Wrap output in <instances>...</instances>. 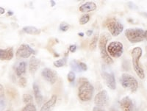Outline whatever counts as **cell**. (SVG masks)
Segmentation results:
<instances>
[{
	"label": "cell",
	"instance_id": "cell-11",
	"mask_svg": "<svg viewBox=\"0 0 147 111\" xmlns=\"http://www.w3.org/2000/svg\"><path fill=\"white\" fill-rule=\"evenodd\" d=\"M102 77L105 80L106 85L111 90H115L116 88V82H115V75L113 72L108 73L103 71L102 73Z\"/></svg>",
	"mask_w": 147,
	"mask_h": 111
},
{
	"label": "cell",
	"instance_id": "cell-9",
	"mask_svg": "<svg viewBox=\"0 0 147 111\" xmlns=\"http://www.w3.org/2000/svg\"><path fill=\"white\" fill-rule=\"evenodd\" d=\"M108 94H107V91L105 90L99 91L94 98V103H95L96 106L99 107V108H103V107L106 106L108 104Z\"/></svg>",
	"mask_w": 147,
	"mask_h": 111
},
{
	"label": "cell",
	"instance_id": "cell-12",
	"mask_svg": "<svg viewBox=\"0 0 147 111\" xmlns=\"http://www.w3.org/2000/svg\"><path fill=\"white\" fill-rule=\"evenodd\" d=\"M119 103L122 111H133V102L129 96L122 98Z\"/></svg>",
	"mask_w": 147,
	"mask_h": 111
},
{
	"label": "cell",
	"instance_id": "cell-5",
	"mask_svg": "<svg viewBox=\"0 0 147 111\" xmlns=\"http://www.w3.org/2000/svg\"><path fill=\"white\" fill-rule=\"evenodd\" d=\"M125 36L129 42L136 44L144 40V30L141 28H129L126 30Z\"/></svg>",
	"mask_w": 147,
	"mask_h": 111
},
{
	"label": "cell",
	"instance_id": "cell-34",
	"mask_svg": "<svg viewBox=\"0 0 147 111\" xmlns=\"http://www.w3.org/2000/svg\"><path fill=\"white\" fill-rule=\"evenodd\" d=\"M5 9H4L3 7H0V14H4L5 13Z\"/></svg>",
	"mask_w": 147,
	"mask_h": 111
},
{
	"label": "cell",
	"instance_id": "cell-24",
	"mask_svg": "<svg viewBox=\"0 0 147 111\" xmlns=\"http://www.w3.org/2000/svg\"><path fill=\"white\" fill-rule=\"evenodd\" d=\"M90 20V15L88 14H84L80 19V24L81 25H84V24H87L88 22Z\"/></svg>",
	"mask_w": 147,
	"mask_h": 111
},
{
	"label": "cell",
	"instance_id": "cell-40",
	"mask_svg": "<svg viewBox=\"0 0 147 111\" xmlns=\"http://www.w3.org/2000/svg\"><path fill=\"white\" fill-rule=\"evenodd\" d=\"M6 111H9V110H6Z\"/></svg>",
	"mask_w": 147,
	"mask_h": 111
},
{
	"label": "cell",
	"instance_id": "cell-14",
	"mask_svg": "<svg viewBox=\"0 0 147 111\" xmlns=\"http://www.w3.org/2000/svg\"><path fill=\"white\" fill-rule=\"evenodd\" d=\"M71 68L74 71L76 72H82V71H87L88 66L87 65L83 62H78L76 60H73L70 63Z\"/></svg>",
	"mask_w": 147,
	"mask_h": 111
},
{
	"label": "cell",
	"instance_id": "cell-30",
	"mask_svg": "<svg viewBox=\"0 0 147 111\" xmlns=\"http://www.w3.org/2000/svg\"><path fill=\"white\" fill-rule=\"evenodd\" d=\"M5 96V90L2 84H0V98H4Z\"/></svg>",
	"mask_w": 147,
	"mask_h": 111
},
{
	"label": "cell",
	"instance_id": "cell-3",
	"mask_svg": "<svg viewBox=\"0 0 147 111\" xmlns=\"http://www.w3.org/2000/svg\"><path fill=\"white\" fill-rule=\"evenodd\" d=\"M120 83L122 87L128 89L132 93H136L138 88V83L133 76L127 73H124L120 78Z\"/></svg>",
	"mask_w": 147,
	"mask_h": 111
},
{
	"label": "cell",
	"instance_id": "cell-15",
	"mask_svg": "<svg viewBox=\"0 0 147 111\" xmlns=\"http://www.w3.org/2000/svg\"><path fill=\"white\" fill-rule=\"evenodd\" d=\"M13 48H7L5 49H0V60L1 61H10L13 57Z\"/></svg>",
	"mask_w": 147,
	"mask_h": 111
},
{
	"label": "cell",
	"instance_id": "cell-8",
	"mask_svg": "<svg viewBox=\"0 0 147 111\" xmlns=\"http://www.w3.org/2000/svg\"><path fill=\"white\" fill-rule=\"evenodd\" d=\"M32 54H35V51L30 47L28 44H22L16 53L18 58H28Z\"/></svg>",
	"mask_w": 147,
	"mask_h": 111
},
{
	"label": "cell",
	"instance_id": "cell-29",
	"mask_svg": "<svg viewBox=\"0 0 147 111\" xmlns=\"http://www.w3.org/2000/svg\"><path fill=\"white\" fill-rule=\"evenodd\" d=\"M5 108V100L4 98H0V111H3Z\"/></svg>",
	"mask_w": 147,
	"mask_h": 111
},
{
	"label": "cell",
	"instance_id": "cell-38",
	"mask_svg": "<svg viewBox=\"0 0 147 111\" xmlns=\"http://www.w3.org/2000/svg\"><path fill=\"white\" fill-rule=\"evenodd\" d=\"M7 15H13V12H12V11H8V12H7Z\"/></svg>",
	"mask_w": 147,
	"mask_h": 111
},
{
	"label": "cell",
	"instance_id": "cell-10",
	"mask_svg": "<svg viewBox=\"0 0 147 111\" xmlns=\"http://www.w3.org/2000/svg\"><path fill=\"white\" fill-rule=\"evenodd\" d=\"M41 75L45 80L52 85L55 84L57 79V72L49 68H44L41 71Z\"/></svg>",
	"mask_w": 147,
	"mask_h": 111
},
{
	"label": "cell",
	"instance_id": "cell-27",
	"mask_svg": "<svg viewBox=\"0 0 147 111\" xmlns=\"http://www.w3.org/2000/svg\"><path fill=\"white\" fill-rule=\"evenodd\" d=\"M69 29V25L65 22H63L60 24V30L63 32H66Z\"/></svg>",
	"mask_w": 147,
	"mask_h": 111
},
{
	"label": "cell",
	"instance_id": "cell-18",
	"mask_svg": "<svg viewBox=\"0 0 147 111\" xmlns=\"http://www.w3.org/2000/svg\"><path fill=\"white\" fill-rule=\"evenodd\" d=\"M32 88H33L34 96H35V101H36L37 104H38V105H40V104L43 102V96H42V94L40 91L39 86L35 83H33Z\"/></svg>",
	"mask_w": 147,
	"mask_h": 111
},
{
	"label": "cell",
	"instance_id": "cell-21",
	"mask_svg": "<svg viewBox=\"0 0 147 111\" xmlns=\"http://www.w3.org/2000/svg\"><path fill=\"white\" fill-rule=\"evenodd\" d=\"M98 39H99V35L96 34V35H95L94 37L92 38L91 41H90V45H89V48H90V50H94V49L96 48Z\"/></svg>",
	"mask_w": 147,
	"mask_h": 111
},
{
	"label": "cell",
	"instance_id": "cell-35",
	"mask_svg": "<svg viewBox=\"0 0 147 111\" xmlns=\"http://www.w3.org/2000/svg\"><path fill=\"white\" fill-rule=\"evenodd\" d=\"M50 3H51V6H52V7H54V6L56 5V2H55V1H53V0L50 1Z\"/></svg>",
	"mask_w": 147,
	"mask_h": 111
},
{
	"label": "cell",
	"instance_id": "cell-28",
	"mask_svg": "<svg viewBox=\"0 0 147 111\" xmlns=\"http://www.w3.org/2000/svg\"><path fill=\"white\" fill-rule=\"evenodd\" d=\"M27 79L25 77H21L18 80V83H19V85L22 87H25L27 86Z\"/></svg>",
	"mask_w": 147,
	"mask_h": 111
},
{
	"label": "cell",
	"instance_id": "cell-25",
	"mask_svg": "<svg viewBox=\"0 0 147 111\" xmlns=\"http://www.w3.org/2000/svg\"><path fill=\"white\" fill-rule=\"evenodd\" d=\"M22 111H37V110L35 105L31 103V104H27V105L23 108Z\"/></svg>",
	"mask_w": 147,
	"mask_h": 111
},
{
	"label": "cell",
	"instance_id": "cell-33",
	"mask_svg": "<svg viewBox=\"0 0 147 111\" xmlns=\"http://www.w3.org/2000/svg\"><path fill=\"white\" fill-rule=\"evenodd\" d=\"M92 34H93V30H88L86 31V35H87V36H88V37L91 36Z\"/></svg>",
	"mask_w": 147,
	"mask_h": 111
},
{
	"label": "cell",
	"instance_id": "cell-16",
	"mask_svg": "<svg viewBox=\"0 0 147 111\" xmlns=\"http://www.w3.org/2000/svg\"><path fill=\"white\" fill-rule=\"evenodd\" d=\"M40 60L36 58L35 56H32L30 58V63H29V71H30V72L32 74H35L38 71V69H39V67H40Z\"/></svg>",
	"mask_w": 147,
	"mask_h": 111
},
{
	"label": "cell",
	"instance_id": "cell-19",
	"mask_svg": "<svg viewBox=\"0 0 147 111\" xmlns=\"http://www.w3.org/2000/svg\"><path fill=\"white\" fill-rule=\"evenodd\" d=\"M26 68H27V63L24 61H22L18 63V66L16 68V74L18 77H21L23 74H25Z\"/></svg>",
	"mask_w": 147,
	"mask_h": 111
},
{
	"label": "cell",
	"instance_id": "cell-37",
	"mask_svg": "<svg viewBox=\"0 0 147 111\" xmlns=\"http://www.w3.org/2000/svg\"><path fill=\"white\" fill-rule=\"evenodd\" d=\"M84 35H85V34H84L83 32H79L78 33V36H80V37H83Z\"/></svg>",
	"mask_w": 147,
	"mask_h": 111
},
{
	"label": "cell",
	"instance_id": "cell-2",
	"mask_svg": "<svg viewBox=\"0 0 147 111\" xmlns=\"http://www.w3.org/2000/svg\"><path fill=\"white\" fill-rule=\"evenodd\" d=\"M143 54V50L140 47L134 48L132 51L131 55L132 59V66L133 69L136 71V74L138 76L140 79H144L145 78V74L143 68L140 66V59Z\"/></svg>",
	"mask_w": 147,
	"mask_h": 111
},
{
	"label": "cell",
	"instance_id": "cell-7",
	"mask_svg": "<svg viewBox=\"0 0 147 111\" xmlns=\"http://www.w3.org/2000/svg\"><path fill=\"white\" fill-rule=\"evenodd\" d=\"M105 24L109 32L113 37L119 36L124 30V25L115 19H108Z\"/></svg>",
	"mask_w": 147,
	"mask_h": 111
},
{
	"label": "cell",
	"instance_id": "cell-26",
	"mask_svg": "<svg viewBox=\"0 0 147 111\" xmlns=\"http://www.w3.org/2000/svg\"><path fill=\"white\" fill-rule=\"evenodd\" d=\"M67 78H68V80H69L70 83L74 82L76 78V75L75 74H74V71H70V72L68 74V75H67Z\"/></svg>",
	"mask_w": 147,
	"mask_h": 111
},
{
	"label": "cell",
	"instance_id": "cell-36",
	"mask_svg": "<svg viewBox=\"0 0 147 111\" xmlns=\"http://www.w3.org/2000/svg\"><path fill=\"white\" fill-rule=\"evenodd\" d=\"M144 39H146L147 40V30H146L144 32Z\"/></svg>",
	"mask_w": 147,
	"mask_h": 111
},
{
	"label": "cell",
	"instance_id": "cell-6",
	"mask_svg": "<svg viewBox=\"0 0 147 111\" xmlns=\"http://www.w3.org/2000/svg\"><path fill=\"white\" fill-rule=\"evenodd\" d=\"M107 51L111 58H119L123 54L124 46L120 41H112L107 46Z\"/></svg>",
	"mask_w": 147,
	"mask_h": 111
},
{
	"label": "cell",
	"instance_id": "cell-20",
	"mask_svg": "<svg viewBox=\"0 0 147 111\" xmlns=\"http://www.w3.org/2000/svg\"><path fill=\"white\" fill-rule=\"evenodd\" d=\"M22 31L24 32H25L27 34H30V35H33V36H36V35H39L40 33V30L32 26H27L24 27L22 29Z\"/></svg>",
	"mask_w": 147,
	"mask_h": 111
},
{
	"label": "cell",
	"instance_id": "cell-23",
	"mask_svg": "<svg viewBox=\"0 0 147 111\" xmlns=\"http://www.w3.org/2000/svg\"><path fill=\"white\" fill-rule=\"evenodd\" d=\"M32 100H33V98H32V95L28 94H24L23 95V101L26 104H31Z\"/></svg>",
	"mask_w": 147,
	"mask_h": 111
},
{
	"label": "cell",
	"instance_id": "cell-17",
	"mask_svg": "<svg viewBox=\"0 0 147 111\" xmlns=\"http://www.w3.org/2000/svg\"><path fill=\"white\" fill-rule=\"evenodd\" d=\"M96 9V5L93 2H88L84 3L80 7L79 10L81 13H87L88 12H91L94 11Z\"/></svg>",
	"mask_w": 147,
	"mask_h": 111
},
{
	"label": "cell",
	"instance_id": "cell-1",
	"mask_svg": "<svg viewBox=\"0 0 147 111\" xmlns=\"http://www.w3.org/2000/svg\"><path fill=\"white\" fill-rule=\"evenodd\" d=\"M80 86L78 88V96L81 101L88 102L91 100L94 92V87L90 84L86 78L81 77L79 79Z\"/></svg>",
	"mask_w": 147,
	"mask_h": 111
},
{
	"label": "cell",
	"instance_id": "cell-31",
	"mask_svg": "<svg viewBox=\"0 0 147 111\" xmlns=\"http://www.w3.org/2000/svg\"><path fill=\"white\" fill-rule=\"evenodd\" d=\"M69 49L71 52L74 53V52H75L76 50H77V46H76L75 44H74V45H71L70 46H69Z\"/></svg>",
	"mask_w": 147,
	"mask_h": 111
},
{
	"label": "cell",
	"instance_id": "cell-22",
	"mask_svg": "<svg viewBox=\"0 0 147 111\" xmlns=\"http://www.w3.org/2000/svg\"><path fill=\"white\" fill-rule=\"evenodd\" d=\"M54 66L57 68H60L64 66L66 64V58L65 57H63L62 59H60L58 61H56L54 62Z\"/></svg>",
	"mask_w": 147,
	"mask_h": 111
},
{
	"label": "cell",
	"instance_id": "cell-13",
	"mask_svg": "<svg viewBox=\"0 0 147 111\" xmlns=\"http://www.w3.org/2000/svg\"><path fill=\"white\" fill-rule=\"evenodd\" d=\"M57 96L56 95H52V97L43 104L40 111H53L55 104L57 103Z\"/></svg>",
	"mask_w": 147,
	"mask_h": 111
},
{
	"label": "cell",
	"instance_id": "cell-39",
	"mask_svg": "<svg viewBox=\"0 0 147 111\" xmlns=\"http://www.w3.org/2000/svg\"><path fill=\"white\" fill-rule=\"evenodd\" d=\"M110 111H118V110L115 109V108H111V109L110 110Z\"/></svg>",
	"mask_w": 147,
	"mask_h": 111
},
{
	"label": "cell",
	"instance_id": "cell-32",
	"mask_svg": "<svg viewBox=\"0 0 147 111\" xmlns=\"http://www.w3.org/2000/svg\"><path fill=\"white\" fill-rule=\"evenodd\" d=\"M93 111H105V110L102 109V108L96 106V107H94V109H93Z\"/></svg>",
	"mask_w": 147,
	"mask_h": 111
},
{
	"label": "cell",
	"instance_id": "cell-4",
	"mask_svg": "<svg viewBox=\"0 0 147 111\" xmlns=\"http://www.w3.org/2000/svg\"><path fill=\"white\" fill-rule=\"evenodd\" d=\"M110 39V36H108L107 33H103L102 34V36H100L99 41V51H100L101 57H102V60L107 64L110 65L113 63V61L110 55L107 53V43L108 40Z\"/></svg>",
	"mask_w": 147,
	"mask_h": 111
}]
</instances>
